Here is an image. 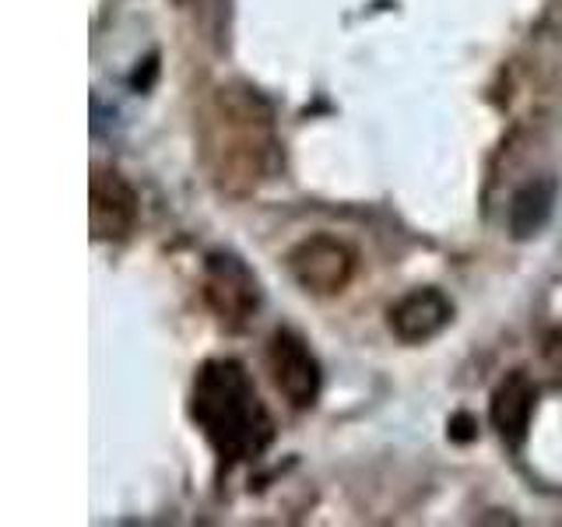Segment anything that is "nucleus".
Listing matches in <instances>:
<instances>
[{
  "mask_svg": "<svg viewBox=\"0 0 562 527\" xmlns=\"http://www.w3.org/2000/svg\"><path fill=\"white\" fill-rule=\"evenodd\" d=\"M450 436H453V439H471V418H468V415L450 418Z\"/></svg>",
  "mask_w": 562,
  "mask_h": 527,
  "instance_id": "nucleus-11",
  "label": "nucleus"
},
{
  "mask_svg": "<svg viewBox=\"0 0 562 527\" xmlns=\"http://www.w3.org/2000/svg\"><path fill=\"white\" fill-rule=\"evenodd\" d=\"M190 418L225 464L260 457L274 439V422L236 359H211L198 369L190 391Z\"/></svg>",
  "mask_w": 562,
  "mask_h": 527,
  "instance_id": "nucleus-2",
  "label": "nucleus"
},
{
  "mask_svg": "<svg viewBox=\"0 0 562 527\" xmlns=\"http://www.w3.org/2000/svg\"><path fill=\"white\" fill-rule=\"evenodd\" d=\"M450 316H453V306L439 289H412L391 306L386 324H391L394 338H401L404 345H422L436 338V334L450 324Z\"/></svg>",
  "mask_w": 562,
  "mask_h": 527,
  "instance_id": "nucleus-7",
  "label": "nucleus"
},
{
  "mask_svg": "<svg viewBox=\"0 0 562 527\" xmlns=\"http://www.w3.org/2000/svg\"><path fill=\"white\" fill-rule=\"evenodd\" d=\"M289 271L299 281V289L313 295H334L356 274V254L334 236H310L292 246Z\"/></svg>",
  "mask_w": 562,
  "mask_h": 527,
  "instance_id": "nucleus-5",
  "label": "nucleus"
},
{
  "mask_svg": "<svg viewBox=\"0 0 562 527\" xmlns=\"http://www.w3.org/2000/svg\"><path fill=\"white\" fill-rule=\"evenodd\" d=\"M137 225V193L116 169H92L88 180V228L95 243L127 239Z\"/></svg>",
  "mask_w": 562,
  "mask_h": 527,
  "instance_id": "nucleus-6",
  "label": "nucleus"
},
{
  "mask_svg": "<svg viewBox=\"0 0 562 527\" xmlns=\"http://www.w3.org/2000/svg\"><path fill=\"white\" fill-rule=\"evenodd\" d=\"M176 4H190V0H176Z\"/></svg>",
  "mask_w": 562,
  "mask_h": 527,
  "instance_id": "nucleus-12",
  "label": "nucleus"
},
{
  "mask_svg": "<svg viewBox=\"0 0 562 527\" xmlns=\"http://www.w3.org/2000/svg\"><path fill=\"white\" fill-rule=\"evenodd\" d=\"M274 116L254 88L222 85L204 105L201 152L211 180L228 198H250L274 169Z\"/></svg>",
  "mask_w": 562,
  "mask_h": 527,
  "instance_id": "nucleus-1",
  "label": "nucleus"
},
{
  "mask_svg": "<svg viewBox=\"0 0 562 527\" xmlns=\"http://www.w3.org/2000/svg\"><path fill=\"white\" fill-rule=\"evenodd\" d=\"M552 204H555V187L552 180H531L524 183L514 201H509V233L517 239H531L538 236V228L549 222L552 215Z\"/></svg>",
  "mask_w": 562,
  "mask_h": 527,
  "instance_id": "nucleus-9",
  "label": "nucleus"
},
{
  "mask_svg": "<svg viewBox=\"0 0 562 527\" xmlns=\"http://www.w3.org/2000/svg\"><path fill=\"white\" fill-rule=\"evenodd\" d=\"M268 369L271 380L292 408H313L321 397V362L310 351V345L295 330H274L268 341Z\"/></svg>",
  "mask_w": 562,
  "mask_h": 527,
  "instance_id": "nucleus-4",
  "label": "nucleus"
},
{
  "mask_svg": "<svg viewBox=\"0 0 562 527\" xmlns=\"http://www.w3.org/2000/svg\"><path fill=\"white\" fill-rule=\"evenodd\" d=\"M544 362L562 377V330H552L549 338H544Z\"/></svg>",
  "mask_w": 562,
  "mask_h": 527,
  "instance_id": "nucleus-10",
  "label": "nucleus"
},
{
  "mask_svg": "<svg viewBox=\"0 0 562 527\" xmlns=\"http://www.w3.org/2000/svg\"><path fill=\"white\" fill-rule=\"evenodd\" d=\"M535 404H538V386L531 383V377L520 373V369L496 386V394H492V404H488V418L506 444H514V447L524 444L527 429H531Z\"/></svg>",
  "mask_w": 562,
  "mask_h": 527,
  "instance_id": "nucleus-8",
  "label": "nucleus"
},
{
  "mask_svg": "<svg viewBox=\"0 0 562 527\" xmlns=\"http://www.w3.org/2000/svg\"><path fill=\"white\" fill-rule=\"evenodd\" d=\"M204 299L225 330H243L260 306V289L236 254H211L204 264Z\"/></svg>",
  "mask_w": 562,
  "mask_h": 527,
  "instance_id": "nucleus-3",
  "label": "nucleus"
}]
</instances>
